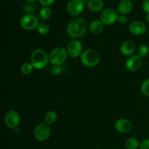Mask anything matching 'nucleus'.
<instances>
[{
    "label": "nucleus",
    "mask_w": 149,
    "mask_h": 149,
    "mask_svg": "<svg viewBox=\"0 0 149 149\" xmlns=\"http://www.w3.org/2000/svg\"><path fill=\"white\" fill-rule=\"evenodd\" d=\"M20 122L19 113L16 111H9L4 116V122L10 129H16Z\"/></svg>",
    "instance_id": "1a4fd4ad"
},
{
    "label": "nucleus",
    "mask_w": 149,
    "mask_h": 149,
    "mask_svg": "<svg viewBox=\"0 0 149 149\" xmlns=\"http://www.w3.org/2000/svg\"><path fill=\"white\" fill-rule=\"evenodd\" d=\"M67 52L68 55L73 58L81 56L82 53V43L79 40H72L68 44Z\"/></svg>",
    "instance_id": "9d476101"
},
{
    "label": "nucleus",
    "mask_w": 149,
    "mask_h": 149,
    "mask_svg": "<svg viewBox=\"0 0 149 149\" xmlns=\"http://www.w3.org/2000/svg\"><path fill=\"white\" fill-rule=\"evenodd\" d=\"M132 124L127 119H119L115 123V129L121 133H127L131 131Z\"/></svg>",
    "instance_id": "ddd939ff"
},
{
    "label": "nucleus",
    "mask_w": 149,
    "mask_h": 149,
    "mask_svg": "<svg viewBox=\"0 0 149 149\" xmlns=\"http://www.w3.org/2000/svg\"><path fill=\"white\" fill-rule=\"evenodd\" d=\"M149 52V48L146 45H141L137 49V55L141 58L146 56Z\"/></svg>",
    "instance_id": "4be33fe9"
},
{
    "label": "nucleus",
    "mask_w": 149,
    "mask_h": 149,
    "mask_svg": "<svg viewBox=\"0 0 149 149\" xmlns=\"http://www.w3.org/2000/svg\"><path fill=\"white\" fill-rule=\"evenodd\" d=\"M49 61V55L42 49H35L31 55V63L36 69H43Z\"/></svg>",
    "instance_id": "f03ea898"
},
{
    "label": "nucleus",
    "mask_w": 149,
    "mask_h": 149,
    "mask_svg": "<svg viewBox=\"0 0 149 149\" xmlns=\"http://www.w3.org/2000/svg\"><path fill=\"white\" fill-rule=\"evenodd\" d=\"M103 1L102 0H88L87 7L89 10L94 13L100 11L103 8Z\"/></svg>",
    "instance_id": "f3484780"
},
{
    "label": "nucleus",
    "mask_w": 149,
    "mask_h": 149,
    "mask_svg": "<svg viewBox=\"0 0 149 149\" xmlns=\"http://www.w3.org/2000/svg\"><path fill=\"white\" fill-rule=\"evenodd\" d=\"M118 11H116L115 9L106 8L100 14V20L104 25L111 26L118 20Z\"/></svg>",
    "instance_id": "0eeeda50"
},
{
    "label": "nucleus",
    "mask_w": 149,
    "mask_h": 149,
    "mask_svg": "<svg viewBox=\"0 0 149 149\" xmlns=\"http://www.w3.org/2000/svg\"><path fill=\"white\" fill-rule=\"evenodd\" d=\"M125 146L128 149H137L140 146V143L136 138H130L127 140Z\"/></svg>",
    "instance_id": "aec40b11"
},
{
    "label": "nucleus",
    "mask_w": 149,
    "mask_h": 149,
    "mask_svg": "<svg viewBox=\"0 0 149 149\" xmlns=\"http://www.w3.org/2000/svg\"><path fill=\"white\" fill-rule=\"evenodd\" d=\"M141 93L145 96L149 97V78L146 79L142 83L141 87Z\"/></svg>",
    "instance_id": "b1692460"
},
{
    "label": "nucleus",
    "mask_w": 149,
    "mask_h": 149,
    "mask_svg": "<svg viewBox=\"0 0 149 149\" xmlns=\"http://www.w3.org/2000/svg\"><path fill=\"white\" fill-rule=\"evenodd\" d=\"M145 20L146 21V23H149V13H146V15Z\"/></svg>",
    "instance_id": "c756f323"
},
{
    "label": "nucleus",
    "mask_w": 149,
    "mask_h": 149,
    "mask_svg": "<svg viewBox=\"0 0 149 149\" xmlns=\"http://www.w3.org/2000/svg\"><path fill=\"white\" fill-rule=\"evenodd\" d=\"M33 65L31 64V63H24L23 65L20 67V71H21L22 74H25V75H29L32 73L33 71Z\"/></svg>",
    "instance_id": "412c9836"
},
{
    "label": "nucleus",
    "mask_w": 149,
    "mask_h": 149,
    "mask_svg": "<svg viewBox=\"0 0 149 149\" xmlns=\"http://www.w3.org/2000/svg\"><path fill=\"white\" fill-rule=\"evenodd\" d=\"M140 149H149V139H146L140 144Z\"/></svg>",
    "instance_id": "cd10ccee"
},
{
    "label": "nucleus",
    "mask_w": 149,
    "mask_h": 149,
    "mask_svg": "<svg viewBox=\"0 0 149 149\" xmlns=\"http://www.w3.org/2000/svg\"><path fill=\"white\" fill-rule=\"evenodd\" d=\"M39 1L43 7H49L55 3V0H39Z\"/></svg>",
    "instance_id": "bb28decb"
},
{
    "label": "nucleus",
    "mask_w": 149,
    "mask_h": 149,
    "mask_svg": "<svg viewBox=\"0 0 149 149\" xmlns=\"http://www.w3.org/2000/svg\"><path fill=\"white\" fill-rule=\"evenodd\" d=\"M36 30L40 34L46 35L49 32V26L47 23H41L38 25Z\"/></svg>",
    "instance_id": "5701e85b"
},
{
    "label": "nucleus",
    "mask_w": 149,
    "mask_h": 149,
    "mask_svg": "<svg viewBox=\"0 0 149 149\" xmlns=\"http://www.w3.org/2000/svg\"><path fill=\"white\" fill-rule=\"evenodd\" d=\"M130 31L135 36H141L144 34L147 30L146 25L145 23L140 20H134L130 24Z\"/></svg>",
    "instance_id": "f8f14e48"
},
{
    "label": "nucleus",
    "mask_w": 149,
    "mask_h": 149,
    "mask_svg": "<svg viewBox=\"0 0 149 149\" xmlns=\"http://www.w3.org/2000/svg\"><path fill=\"white\" fill-rule=\"evenodd\" d=\"M141 65H142V59L138 55H132L128 58L125 63L127 69L131 72L138 71V69H140Z\"/></svg>",
    "instance_id": "9b49d317"
},
{
    "label": "nucleus",
    "mask_w": 149,
    "mask_h": 149,
    "mask_svg": "<svg viewBox=\"0 0 149 149\" xmlns=\"http://www.w3.org/2000/svg\"><path fill=\"white\" fill-rule=\"evenodd\" d=\"M133 8V4L131 0H122L119 3L117 11L122 15H127L130 13Z\"/></svg>",
    "instance_id": "2eb2a0df"
},
{
    "label": "nucleus",
    "mask_w": 149,
    "mask_h": 149,
    "mask_svg": "<svg viewBox=\"0 0 149 149\" xmlns=\"http://www.w3.org/2000/svg\"><path fill=\"white\" fill-rule=\"evenodd\" d=\"M142 8L146 13H149V0H144L142 4Z\"/></svg>",
    "instance_id": "c85d7f7f"
},
{
    "label": "nucleus",
    "mask_w": 149,
    "mask_h": 149,
    "mask_svg": "<svg viewBox=\"0 0 149 149\" xmlns=\"http://www.w3.org/2000/svg\"><path fill=\"white\" fill-rule=\"evenodd\" d=\"M104 29V24L100 20H93L89 26L90 32L94 35H99L102 33Z\"/></svg>",
    "instance_id": "dca6fc26"
},
{
    "label": "nucleus",
    "mask_w": 149,
    "mask_h": 149,
    "mask_svg": "<svg viewBox=\"0 0 149 149\" xmlns=\"http://www.w3.org/2000/svg\"><path fill=\"white\" fill-rule=\"evenodd\" d=\"M80 61L84 65L92 68L98 65L100 61V56L95 49H86L81 53Z\"/></svg>",
    "instance_id": "7ed1b4c3"
},
{
    "label": "nucleus",
    "mask_w": 149,
    "mask_h": 149,
    "mask_svg": "<svg viewBox=\"0 0 149 149\" xmlns=\"http://www.w3.org/2000/svg\"><path fill=\"white\" fill-rule=\"evenodd\" d=\"M39 24L37 17L32 14H26L20 18V25L22 29L26 31H32L36 29Z\"/></svg>",
    "instance_id": "423d86ee"
},
{
    "label": "nucleus",
    "mask_w": 149,
    "mask_h": 149,
    "mask_svg": "<svg viewBox=\"0 0 149 149\" xmlns=\"http://www.w3.org/2000/svg\"><path fill=\"white\" fill-rule=\"evenodd\" d=\"M135 50V42L131 40H127L122 44L120 47V51L124 55H131Z\"/></svg>",
    "instance_id": "4468645a"
},
{
    "label": "nucleus",
    "mask_w": 149,
    "mask_h": 149,
    "mask_svg": "<svg viewBox=\"0 0 149 149\" xmlns=\"http://www.w3.org/2000/svg\"><path fill=\"white\" fill-rule=\"evenodd\" d=\"M84 6V0H69L67 3L66 10L70 15L77 17L83 12Z\"/></svg>",
    "instance_id": "39448f33"
},
{
    "label": "nucleus",
    "mask_w": 149,
    "mask_h": 149,
    "mask_svg": "<svg viewBox=\"0 0 149 149\" xmlns=\"http://www.w3.org/2000/svg\"><path fill=\"white\" fill-rule=\"evenodd\" d=\"M87 26L85 20L80 17H75L68 23L66 27L67 34L71 38L77 39L84 36L87 32Z\"/></svg>",
    "instance_id": "f257e3e1"
},
{
    "label": "nucleus",
    "mask_w": 149,
    "mask_h": 149,
    "mask_svg": "<svg viewBox=\"0 0 149 149\" xmlns=\"http://www.w3.org/2000/svg\"><path fill=\"white\" fill-rule=\"evenodd\" d=\"M26 1L29 3H33V2H35L36 0H26Z\"/></svg>",
    "instance_id": "7c9ffc66"
},
{
    "label": "nucleus",
    "mask_w": 149,
    "mask_h": 149,
    "mask_svg": "<svg viewBox=\"0 0 149 149\" xmlns=\"http://www.w3.org/2000/svg\"><path fill=\"white\" fill-rule=\"evenodd\" d=\"M50 71L53 75H58L62 71V68L61 67V65H53V67L51 68Z\"/></svg>",
    "instance_id": "393cba45"
},
{
    "label": "nucleus",
    "mask_w": 149,
    "mask_h": 149,
    "mask_svg": "<svg viewBox=\"0 0 149 149\" xmlns=\"http://www.w3.org/2000/svg\"><path fill=\"white\" fill-rule=\"evenodd\" d=\"M51 129L47 123H41L36 127L34 130V137L37 141L44 142L49 138Z\"/></svg>",
    "instance_id": "6e6552de"
},
{
    "label": "nucleus",
    "mask_w": 149,
    "mask_h": 149,
    "mask_svg": "<svg viewBox=\"0 0 149 149\" xmlns=\"http://www.w3.org/2000/svg\"><path fill=\"white\" fill-rule=\"evenodd\" d=\"M39 15L43 20H47L52 16V10L49 7H42L39 12Z\"/></svg>",
    "instance_id": "6ab92c4d"
},
{
    "label": "nucleus",
    "mask_w": 149,
    "mask_h": 149,
    "mask_svg": "<svg viewBox=\"0 0 149 149\" xmlns=\"http://www.w3.org/2000/svg\"><path fill=\"white\" fill-rule=\"evenodd\" d=\"M57 119H58V115H57L56 112H55L54 111H49L47 112L45 116V122L49 125L55 123Z\"/></svg>",
    "instance_id": "a211bd4d"
},
{
    "label": "nucleus",
    "mask_w": 149,
    "mask_h": 149,
    "mask_svg": "<svg viewBox=\"0 0 149 149\" xmlns=\"http://www.w3.org/2000/svg\"><path fill=\"white\" fill-rule=\"evenodd\" d=\"M117 21L119 22L120 24H125V23H127L128 21V17L126 15H119V17H118Z\"/></svg>",
    "instance_id": "a878e982"
},
{
    "label": "nucleus",
    "mask_w": 149,
    "mask_h": 149,
    "mask_svg": "<svg viewBox=\"0 0 149 149\" xmlns=\"http://www.w3.org/2000/svg\"><path fill=\"white\" fill-rule=\"evenodd\" d=\"M68 54L67 49L63 47H56L52 49L49 55L50 63L53 65H61L67 59Z\"/></svg>",
    "instance_id": "20e7f679"
},
{
    "label": "nucleus",
    "mask_w": 149,
    "mask_h": 149,
    "mask_svg": "<svg viewBox=\"0 0 149 149\" xmlns=\"http://www.w3.org/2000/svg\"><path fill=\"white\" fill-rule=\"evenodd\" d=\"M15 1H20V0H15Z\"/></svg>",
    "instance_id": "2f4dec72"
}]
</instances>
